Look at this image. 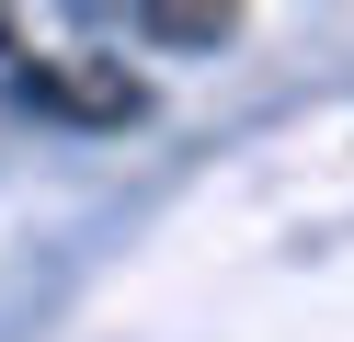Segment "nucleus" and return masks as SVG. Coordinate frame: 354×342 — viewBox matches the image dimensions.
<instances>
[{
	"instance_id": "obj_1",
	"label": "nucleus",
	"mask_w": 354,
	"mask_h": 342,
	"mask_svg": "<svg viewBox=\"0 0 354 342\" xmlns=\"http://www.w3.org/2000/svg\"><path fill=\"white\" fill-rule=\"evenodd\" d=\"M0 80L24 91V103L69 114V126H138V114H149V80H126L115 57H46V46H24Z\"/></svg>"
},
{
	"instance_id": "obj_2",
	"label": "nucleus",
	"mask_w": 354,
	"mask_h": 342,
	"mask_svg": "<svg viewBox=\"0 0 354 342\" xmlns=\"http://www.w3.org/2000/svg\"><path fill=\"white\" fill-rule=\"evenodd\" d=\"M138 35H160V46H217L229 12H138Z\"/></svg>"
}]
</instances>
